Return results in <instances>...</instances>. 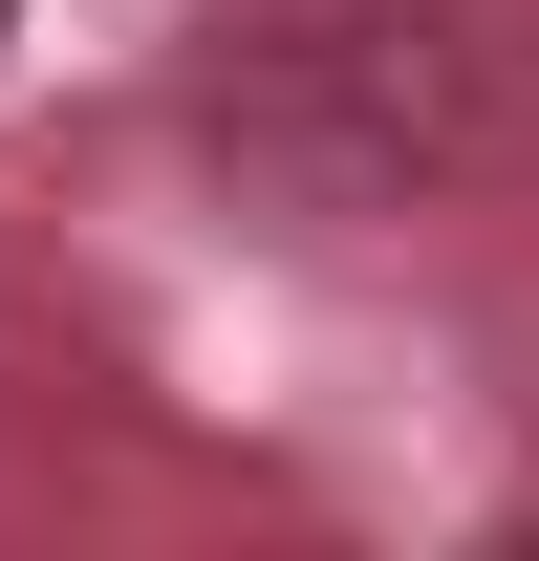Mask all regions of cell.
Listing matches in <instances>:
<instances>
[{
    "mask_svg": "<svg viewBox=\"0 0 539 561\" xmlns=\"http://www.w3.org/2000/svg\"><path fill=\"white\" fill-rule=\"evenodd\" d=\"M216 151L280 173V195H324V216H389V195H432V173L496 151V66H474V22L324 0V22H260L216 66Z\"/></svg>",
    "mask_w": 539,
    "mask_h": 561,
    "instance_id": "1",
    "label": "cell"
}]
</instances>
